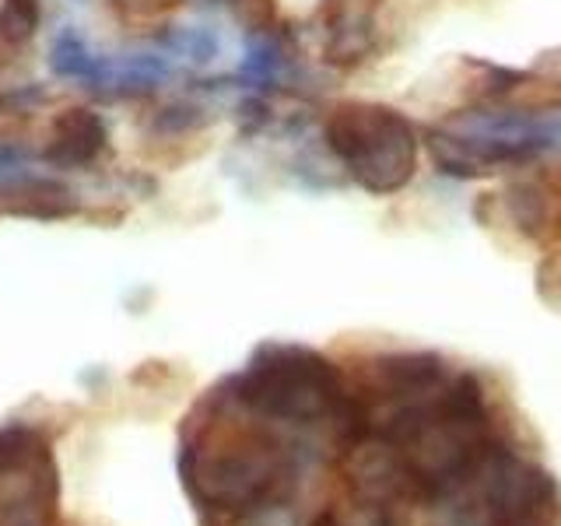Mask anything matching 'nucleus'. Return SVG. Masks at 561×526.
Returning a JSON list of instances; mask_svg holds the SVG:
<instances>
[{
	"label": "nucleus",
	"instance_id": "nucleus-1",
	"mask_svg": "<svg viewBox=\"0 0 561 526\" xmlns=\"http://www.w3.org/2000/svg\"><path fill=\"white\" fill-rule=\"evenodd\" d=\"M183 481L207 519L239 523L274 505L291 484V467L267 438H236L225 449L183 453Z\"/></svg>",
	"mask_w": 561,
	"mask_h": 526
},
{
	"label": "nucleus",
	"instance_id": "nucleus-4",
	"mask_svg": "<svg viewBox=\"0 0 561 526\" xmlns=\"http://www.w3.org/2000/svg\"><path fill=\"white\" fill-rule=\"evenodd\" d=\"M105 145V127L92 110H64L53 119V134H49V148L46 158L57 165H88Z\"/></svg>",
	"mask_w": 561,
	"mask_h": 526
},
{
	"label": "nucleus",
	"instance_id": "nucleus-6",
	"mask_svg": "<svg viewBox=\"0 0 561 526\" xmlns=\"http://www.w3.org/2000/svg\"><path fill=\"white\" fill-rule=\"evenodd\" d=\"M312 526H341L333 516H320V519H312Z\"/></svg>",
	"mask_w": 561,
	"mask_h": 526
},
{
	"label": "nucleus",
	"instance_id": "nucleus-3",
	"mask_svg": "<svg viewBox=\"0 0 561 526\" xmlns=\"http://www.w3.org/2000/svg\"><path fill=\"white\" fill-rule=\"evenodd\" d=\"M484 508L495 526H548L558 519V484L551 473L495 449L484 464Z\"/></svg>",
	"mask_w": 561,
	"mask_h": 526
},
{
	"label": "nucleus",
	"instance_id": "nucleus-5",
	"mask_svg": "<svg viewBox=\"0 0 561 526\" xmlns=\"http://www.w3.org/2000/svg\"><path fill=\"white\" fill-rule=\"evenodd\" d=\"M4 11H11V14H18V18H25L28 25L39 22V0H8Z\"/></svg>",
	"mask_w": 561,
	"mask_h": 526
},
{
	"label": "nucleus",
	"instance_id": "nucleus-2",
	"mask_svg": "<svg viewBox=\"0 0 561 526\" xmlns=\"http://www.w3.org/2000/svg\"><path fill=\"white\" fill-rule=\"evenodd\" d=\"M344 397L337 368L302 347H267L236 382V400L250 411L298 425L333 418Z\"/></svg>",
	"mask_w": 561,
	"mask_h": 526
}]
</instances>
